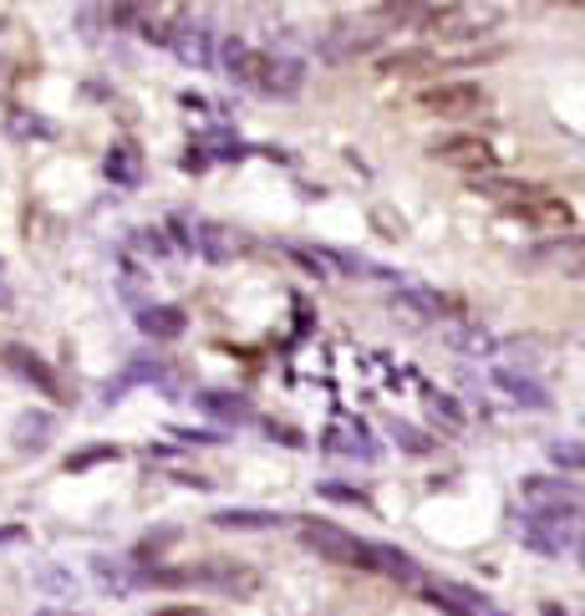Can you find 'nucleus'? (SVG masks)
<instances>
[{"mask_svg": "<svg viewBox=\"0 0 585 616\" xmlns=\"http://www.w3.org/2000/svg\"><path fill=\"white\" fill-rule=\"evenodd\" d=\"M163 235H174V240H168L174 249L194 255V220H189V214H168V224H163Z\"/></svg>", "mask_w": 585, "mask_h": 616, "instance_id": "nucleus-34", "label": "nucleus"}, {"mask_svg": "<svg viewBox=\"0 0 585 616\" xmlns=\"http://www.w3.org/2000/svg\"><path fill=\"white\" fill-rule=\"evenodd\" d=\"M178 485H189V489H214V479H204V474H174Z\"/></svg>", "mask_w": 585, "mask_h": 616, "instance_id": "nucleus-38", "label": "nucleus"}, {"mask_svg": "<svg viewBox=\"0 0 585 616\" xmlns=\"http://www.w3.org/2000/svg\"><path fill=\"white\" fill-rule=\"evenodd\" d=\"M11 541H21V525H0V545H11Z\"/></svg>", "mask_w": 585, "mask_h": 616, "instance_id": "nucleus-39", "label": "nucleus"}, {"mask_svg": "<svg viewBox=\"0 0 585 616\" xmlns=\"http://www.w3.org/2000/svg\"><path fill=\"white\" fill-rule=\"evenodd\" d=\"M265 433H270L276 443H285V449H306V433L291 428V423H265Z\"/></svg>", "mask_w": 585, "mask_h": 616, "instance_id": "nucleus-35", "label": "nucleus"}, {"mask_svg": "<svg viewBox=\"0 0 585 616\" xmlns=\"http://www.w3.org/2000/svg\"><path fill=\"white\" fill-rule=\"evenodd\" d=\"M301 545H306L316 560H331V566H351V571H372V545L377 541H362L351 530L331 525V520H301Z\"/></svg>", "mask_w": 585, "mask_h": 616, "instance_id": "nucleus-1", "label": "nucleus"}, {"mask_svg": "<svg viewBox=\"0 0 585 616\" xmlns=\"http://www.w3.org/2000/svg\"><path fill=\"white\" fill-rule=\"evenodd\" d=\"M265 57L270 51H255L249 42H239V36H230V42L220 46V72L230 77V82H239V88H260V72H265Z\"/></svg>", "mask_w": 585, "mask_h": 616, "instance_id": "nucleus-10", "label": "nucleus"}, {"mask_svg": "<svg viewBox=\"0 0 585 616\" xmlns=\"http://www.w3.org/2000/svg\"><path fill=\"white\" fill-rule=\"evenodd\" d=\"M178 443H220V433L214 428H174Z\"/></svg>", "mask_w": 585, "mask_h": 616, "instance_id": "nucleus-36", "label": "nucleus"}, {"mask_svg": "<svg viewBox=\"0 0 585 616\" xmlns=\"http://www.w3.org/2000/svg\"><path fill=\"white\" fill-rule=\"evenodd\" d=\"M387 433H393V439H397V449H402V454H412V458H423V454H433V449H438V443L428 439L423 428L402 423V418H393V423H387Z\"/></svg>", "mask_w": 585, "mask_h": 616, "instance_id": "nucleus-28", "label": "nucleus"}, {"mask_svg": "<svg viewBox=\"0 0 585 616\" xmlns=\"http://www.w3.org/2000/svg\"><path fill=\"white\" fill-rule=\"evenodd\" d=\"M321 449L326 454H341V458H377V443L366 439V423L362 418H341V423H331L326 428V439H321Z\"/></svg>", "mask_w": 585, "mask_h": 616, "instance_id": "nucleus-13", "label": "nucleus"}, {"mask_svg": "<svg viewBox=\"0 0 585 616\" xmlns=\"http://www.w3.org/2000/svg\"><path fill=\"white\" fill-rule=\"evenodd\" d=\"M285 255H291L306 276H316V280H337V270H331V249L326 245H285Z\"/></svg>", "mask_w": 585, "mask_h": 616, "instance_id": "nucleus-26", "label": "nucleus"}, {"mask_svg": "<svg viewBox=\"0 0 585 616\" xmlns=\"http://www.w3.org/2000/svg\"><path fill=\"white\" fill-rule=\"evenodd\" d=\"M194 249H199L204 260H214V265H224L234 255L230 240H224V224H214V220H194Z\"/></svg>", "mask_w": 585, "mask_h": 616, "instance_id": "nucleus-24", "label": "nucleus"}, {"mask_svg": "<svg viewBox=\"0 0 585 616\" xmlns=\"http://www.w3.org/2000/svg\"><path fill=\"white\" fill-rule=\"evenodd\" d=\"M306 88V61L301 57H265V72H260V88L255 92H265V97H295V92Z\"/></svg>", "mask_w": 585, "mask_h": 616, "instance_id": "nucleus-11", "label": "nucleus"}, {"mask_svg": "<svg viewBox=\"0 0 585 616\" xmlns=\"http://www.w3.org/2000/svg\"><path fill=\"white\" fill-rule=\"evenodd\" d=\"M42 586H51V591H77V581H72V576H61V571H46Z\"/></svg>", "mask_w": 585, "mask_h": 616, "instance_id": "nucleus-37", "label": "nucleus"}, {"mask_svg": "<svg viewBox=\"0 0 585 616\" xmlns=\"http://www.w3.org/2000/svg\"><path fill=\"white\" fill-rule=\"evenodd\" d=\"M418 107L428 118H473V113L489 107V92L479 82H438V88L418 92Z\"/></svg>", "mask_w": 585, "mask_h": 616, "instance_id": "nucleus-4", "label": "nucleus"}, {"mask_svg": "<svg viewBox=\"0 0 585 616\" xmlns=\"http://www.w3.org/2000/svg\"><path fill=\"white\" fill-rule=\"evenodd\" d=\"M194 148H199V153H204L209 163H239V159H249V153H255V148H249V143H239L234 132H220V128H214V132H204V138H199V143H194Z\"/></svg>", "mask_w": 585, "mask_h": 616, "instance_id": "nucleus-22", "label": "nucleus"}, {"mask_svg": "<svg viewBox=\"0 0 585 616\" xmlns=\"http://www.w3.org/2000/svg\"><path fill=\"white\" fill-rule=\"evenodd\" d=\"M514 214L529 224H545V230H571V209L560 205V199H550V194H535L525 205H514Z\"/></svg>", "mask_w": 585, "mask_h": 616, "instance_id": "nucleus-20", "label": "nucleus"}, {"mask_svg": "<svg viewBox=\"0 0 585 616\" xmlns=\"http://www.w3.org/2000/svg\"><path fill=\"white\" fill-rule=\"evenodd\" d=\"M220 530H239V535H249V530H280L291 514L280 510H255V504H230V510H214L209 514Z\"/></svg>", "mask_w": 585, "mask_h": 616, "instance_id": "nucleus-16", "label": "nucleus"}, {"mask_svg": "<svg viewBox=\"0 0 585 616\" xmlns=\"http://www.w3.org/2000/svg\"><path fill=\"white\" fill-rule=\"evenodd\" d=\"M423 596L433 606H443L448 616H504L483 591L464 586V581H423Z\"/></svg>", "mask_w": 585, "mask_h": 616, "instance_id": "nucleus-7", "label": "nucleus"}, {"mask_svg": "<svg viewBox=\"0 0 585 616\" xmlns=\"http://www.w3.org/2000/svg\"><path fill=\"white\" fill-rule=\"evenodd\" d=\"M0 362H5V368H11L21 382H26V387H36L42 397H51V403H72V397H67V382L57 377V368H51L46 357H36L31 347L11 341V347H0Z\"/></svg>", "mask_w": 585, "mask_h": 616, "instance_id": "nucleus-5", "label": "nucleus"}, {"mask_svg": "<svg viewBox=\"0 0 585 616\" xmlns=\"http://www.w3.org/2000/svg\"><path fill=\"white\" fill-rule=\"evenodd\" d=\"M103 174L113 189H138V184H143V153L132 143H113L103 159Z\"/></svg>", "mask_w": 585, "mask_h": 616, "instance_id": "nucleus-17", "label": "nucleus"}, {"mask_svg": "<svg viewBox=\"0 0 585 616\" xmlns=\"http://www.w3.org/2000/svg\"><path fill=\"white\" fill-rule=\"evenodd\" d=\"M36 616H82V612H67V606H42Z\"/></svg>", "mask_w": 585, "mask_h": 616, "instance_id": "nucleus-40", "label": "nucleus"}, {"mask_svg": "<svg viewBox=\"0 0 585 616\" xmlns=\"http://www.w3.org/2000/svg\"><path fill=\"white\" fill-rule=\"evenodd\" d=\"M519 495H525L529 510H565V514H581L585 499H581V485L575 479H565V474H529L525 485H519Z\"/></svg>", "mask_w": 585, "mask_h": 616, "instance_id": "nucleus-6", "label": "nucleus"}, {"mask_svg": "<svg viewBox=\"0 0 585 616\" xmlns=\"http://www.w3.org/2000/svg\"><path fill=\"white\" fill-rule=\"evenodd\" d=\"M372 571L387 576V581H397V586H423V566L402 550V545H372Z\"/></svg>", "mask_w": 585, "mask_h": 616, "instance_id": "nucleus-15", "label": "nucleus"}, {"mask_svg": "<svg viewBox=\"0 0 585 616\" xmlns=\"http://www.w3.org/2000/svg\"><path fill=\"white\" fill-rule=\"evenodd\" d=\"M316 495L331 499V504H351V510H372L366 489H356V485H337V479H321V485H316Z\"/></svg>", "mask_w": 585, "mask_h": 616, "instance_id": "nucleus-31", "label": "nucleus"}, {"mask_svg": "<svg viewBox=\"0 0 585 616\" xmlns=\"http://www.w3.org/2000/svg\"><path fill=\"white\" fill-rule=\"evenodd\" d=\"M5 132H11V138H42V143H51V138H57V123H46V118H26V113H11Z\"/></svg>", "mask_w": 585, "mask_h": 616, "instance_id": "nucleus-32", "label": "nucleus"}, {"mask_svg": "<svg viewBox=\"0 0 585 616\" xmlns=\"http://www.w3.org/2000/svg\"><path fill=\"white\" fill-rule=\"evenodd\" d=\"M428 153H433L438 163L468 168V174H489V168H494V148L483 143V138H468V132H458V138H438Z\"/></svg>", "mask_w": 585, "mask_h": 616, "instance_id": "nucleus-8", "label": "nucleus"}, {"mask_svg": "<svg viewBox=\"0 0 585 616\" xmlns=\"http://www.w3.org/2000/svg\"><path fill=\"white\" fill-rule=\"evenodd\" d=\"M382 77H423V72H438V57L428 46H408V51H393V57L377 61Z\"/></svg>", "mask_w": 585, "mask_h": 616, "instance_id": "nucleus-19", "label": "nucleus"}, {"mask_svg": "<svg viewBox=\"0 0 585 616\" xmlns=\"http://www.w3.org/2000/svg\"><path fill=\"white\" fill-rule=\"evenodd\" d=\"M117 458H122L117 443H92V449H82V454L67 458V474H87V469H97V464H117Z\"/></svg>", "mask_w": 585, "mask_h": 616, "instance_id": "nucleus-30", "label": "nucleus"}, {"mask_svg": "<svg viewBox=\"0 0 585 616\" xmlns=\"http://www.w3.org/2000/svg\"><path fill=\"white\" fill-rule=\"evenodd\" d=\"M428 412H433V423H438L443 433H464V423H468L464 403H458L454 393H433L428 397Z\"/></svg>", "mask_w": 585, "mask_h": 616, "instance_id": "nucleus-27", "label": "nucleus"}, {"mask_svg": "<svg viewBox=\"0 0 585 616\" xmlns=\"http://www.w3.org/2000/svg\"><path fill=\"white\" fill-rule=\"evenodd\" d=\"M132 249H143V255H153V260H163L168 255V235H163L159 224H143V230H132Z\"/></svg>", "mask_w": 585, "mask_h": 616, "instance_id": "nucleus-33", "label": "nucleus"}, {"mask_svg": "<svg viewBox=\"0 0 585 616\" xmlns=\"http://www.w3.org/2000/svg\"><path fill=\"white\" fill-rule=\"evenodd\" d=\"M575 550H581V571H585V541H575Z\"/></svg>", "mask_w": 585, "mask_h": 616, "instance_id": "nucleus-42", "label": "nucleus"}, {"mask_svg": "<svg viewBox=\"0 0 585 616\" xmlns=\"http://www.w3.org/2000/svg\"><path fill=\"white\" fill-rule=\"evenodd\" d=\"M138 332H143L148 341H178L184 332H189V316H184V306H168V301H153V306H138Z\"/></svg>", "mask_w": 585, "mask_h": 616, "instance_id": "nucleus-12", "label": "nucleus"}, {"mask_svg": "<svg viewBox=\"0 0 585 616\" xmlns=\"http://www.w3.org/2000/svg\"><path fill=\"white\" fill-rule=\"evenodd\" d=\"M51 428H57L51 412H21V423H15V449H21V454H42L46 443H51Z\"/></svg>", "mask_w": 585, "mask_h": 616, "instance_id": "nucleus-21", "label": "nucleus"}, {"mask_svg": "<svg viewBox=\"0 0 585 616\" xmlns=\"http://www.w3.org/2000/svg\"><path fill=\"white\" fill-rule=\"evenodd\" d=\"M545 458L555 464L565 479L571 474H585V439H555V443H545Z\"/></svg>", "mask_w": 585, "mask_h": 616, "instance_id": "nucleus-25", "label": "nucleus"}, {"mask_svg": "<svg viewBox=\"0 0 585 616\" xmlns=\"http://www.w3.org/2000/svg\"><path fill=\"white\" fill-rule=\"evenodd\" d=\"M159 616H199L194 606H168V612H159Z\"/></svg>", "mask_w": 585, "mask_h": 616, "instance_id": "nucleus-41", "label": "nucleus"}, {"mask_svg": "<svg viewBox=\"0 0 585 616\" xmlns=\"http://www.w3.org/2000/svg\"><path fill=\"white\" fill-rule=\"evenodd\" d=\"M0 276H5V260H0Z\"/></svg>", "mask_w": 585, "mask_h": 616, "instance_id": "nucleus-44", "label": "nucleus"}, {"mask_svg": "<svg viewBox=\"0 0 585 616\" xmlns=\"http://www.w3.org/2000/svg\"><path fill=\"white\" fill-rule=\"evenodd\" d=\"M92 576H97L107 591H117V596L138 586V576L128 571V560H92Z\"/></svg>", "mask_w": 585, "mask_h": 616, "instance_id": "nucleus-29", "label": "nucleus"}, {"mask_svg": "<svg viewBox=\"0 0 585 616\" xmlns=\"http://www.w3.org/2000/svg\"><path fill=\"white\" fill-rule=\"evenodd\" d=\"M545 616H565V612H560V606H545Z\"/></svg>", "mask_w": 585, "mask_h": 616, "instance_id": "nucleus-43", "label": "nucleus"}, {"mask_svg": "<svg viewBox=\"0 0 585 616\" xmlns=\"http://www.w3.org/2000/svg\"><path fill=\"white\" fill-rule=\"evenodd\" d=\"M571 520L575 514H565V510H525V520H519V545L535 550V556H560V550L575 545Z\"/></svg>", "mask_w": 585, "mask_h": 616, "instance_id": "nucleus-2", "label": "nucleus"}, {"mask_svg": "<svg viewBox=\"0 0 585 616\" xmlns=\"http://www.w3.org/2000/svg\"><path fill=\"white\" fill-rule=\"evenodd\" d=\"M260 576L249 566H234V560H199V566H184V591H220V596H255Z\"/></svg>", "mask_w": 585, "mask_h": 616, "instance_id": "nucleus-3", "label": "nucleus"}, {"mask_svg": "<svg viewBox=\"0 0 585 616\" xmlns=\"http://www.w3.org/2000/svg\"><path fill=\"white\" fill-rule=\"evenodd\" d=\"M489 377H494V387L510 397L519 412H550V387H545L540 377H529V372H514V368H494Z\"/></svg>", "mask_w": 585, "mask_h": 616, "instance_id": "nucleus-9", "label": "nucleus"}, {"mask_svg": "<svg viewBox=\"0 0 585 616\" xmlns=\"http://www.w3.org/2000/svg\"><path fill=\"white\" fill-rule=\"evenodd\" d=\"M174 51L178 61H189V67H214V31L199 21L189 31H174Z\"/></svg>", "mask_w": 585, "mask_h": 616, "instance_id": "nucleus-18", "label": "nucleus"}, {"mask_svg": "<svg viewBox=\"0 0 585 616\" xmlns=\"http://www.w3.org/2000/svg\"><path fill=\"white\" fill-rule=\"evenodd\" d=\"M393 306L412 311V316H423V322H438L443 311H448V301H443L438 291H423V286H402V291L393 295Z\"/></svg>", "mask_w": 585, "mask_h": 616, "instance_id": "nucleus-23", "label": "nucleus"}, {"mask_svg": "<svg viewBox=\"0 0 585 616\" xmlns=\"http://www.w3.org/2000/svg\"><path fill=\"white\" fill-rule=\"evenodd\" d=\"M199 408H204L220 428H245V423H255V403H249L245 393H224V387H209V393H199Z\"/></svg>", "mask_w": 585, "mask_h": 616, "instance_id": "nucleus-14", "label": "nucleus"}]
</instances>
